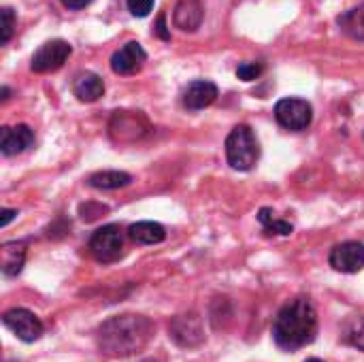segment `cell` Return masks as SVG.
<instances>
[{"label":"cell","instance_id":"cell-1","mask_svg":"<svg viewBox=\"0 0 364 362\" xmlns=\"http://www.w3.org/2000/svg\"><path fill=\"white\" fill-rule=\"evenodd\" d=\"M154 337V322L145 316L124 314L100 324L96 341L98 350L113 358H126L141 352Z\"/></svg>","mask_w":364,"mask_h":362},{"label":"cell","instance_id":"cell-2","mask_svg":"<svg viewBox=\"0 0 364 362\" xmlns=\"http://www.w3.org/2000/svg\"><path fill=\"white\" fill-rule=\"evenodd\" d=\"M318 333V314L307 297H299L282 307L273 322V339L277 348L296 352L309 346Z\"/></svg>","mask_w":364,"mask_h":362},{"label":"cell","instance_id":"cell-3","mask_svg":"<svg viewBox=\"0 0 364 362\" xmlns=\"http://www.w3.org/2000/svg\"><path fill=\"white\" fill-rule=\"evenodd\" d=\"M226 158L235 171H250L260 158V145L254 130L245 124H239L230 130L226 139Z\"/></svg>","mask_w":364,"mask_h":362},{"label":"cell","instance_id":"cell-4","mask_svg":"<svg viewBox=\"0 0 364 362\" xmlns=\"http://www.w3.org/2000/svg\"><path fill=\"white\" fill-rule=\"evenodd\" d=\"M90 254L102 262V265H109V262H115L122 258L124 254V235H122V228L117 224H107L102 228H98L92 239H90Z\"/></svg>","mask_w":364,"mask_h":362},{"label":"cell","instance_id":"cell-5","mask_svg":"<svg viewBox=\"0 0 364 362\" xmlns=\"http://www.w3.org/2000/svg\"><path fill=\"white\" fill-rule=\"evenodd\" d=\"M275 119L282 128L301 132L311 126L314 119V109L307 100L303 98H282L275 105Z\"/></svg>","mask_w":364,"mask_h":362},{"label":"cell","instance_id":"cell-6","mask_svg":"<svg viewBox=\"0 0 364 362\" xmlns=\"http://www.w3.org/2000/svg\"><path fill=\"white\" fill-rule=\"evenodd\" d=\"M70 53H73V47L66 41H62V38L47 41L32 55L30 68L34 73H53L64 66V62L70 58Z\"/></svg>","mask_w":364,"mask_h":362},{"label":"cell","instance_id":"cell-7","mask_svg":"<svg viewBox=\"0 0 364 362\" xmlns=\"http://www.w3.org/2000/svg\"><path fill=\"white\" fill-rule=\"evenodd\" d=\"M2 322L17 339L26 341V344H32V341L41 339V335H43V322L32 312H28L23 307L9 309L2 316Z\"/></svg>","mask_w":364,"mask_h":362},{"label":"cell","instance_id":"cell-8","mask_svg":"<svg viewBox=\"0 0 364 362\" xmlns=\"http://www.w3.org/2000/svg\"><path fill=\"white\" fill-rule=\"evenodd\" d=\"M328 262L339 273H358L364 269V243L346 241L333 247Z\"/></svg>","mask_w":364,"mask_h":362},{"label":"cell","instance_id":"cell-9","mask_svg":"<svg viewBox=\"0 0 364 362\" xmlns=\"http://www.w3.org/2000/svg\"><path fill=\"white\" fill-rule=\"evenodd\" d=\"M145 60H147V53L141 47V43L130 41L111 55V68L117 75H134L143 68Z\"/></svg>","mask_w":364,"mask_h":362},{"label":"cell","instance_id":"cell-10","mask_svg":"<svg viewBox=\"0 0 364 362\" xmlns=\"http://www.w3.org/2000/svg\"><path fill=\"white\" fill-rule=\"evenodd\" d=\"M34 143V132L26 124L4 126L0 130V151L2 156H17Z\"/></svg>","mask_w":364,"mask_h":362},{"label":"cell","instance_id":"cell-11","mask_svg":"<svg viewBox=\"0 0 364 362\" xmlns=\"http://www.w3.org/2000/svg\"><path fill=\"white\" fill-rule=\"evenodd\" d=\"M171 337L183 348L198 346L205 339L203 329H200V320L192 314L190 316H177L171 324Z\"/></svg>","mask_w":364,"mask_h":362},{"label":"cell","instance_id":"cell-12","mask_svg":"<svg viewBox=\"0 0 364 362\" xmlns=\"http://www.w3.org/2000/svg\"><path fill=\"white\" fill-rule=\"evenodd\" d=\"M218 98V85L205 79L192 81L183 92V107L190 111H200L209 105H213Z\"/></svg>","mask_w":364,"mask_h":362},{"label":"cell","instance_id":"cell-13","mask_svg":"<svg viewBox=\"0 0 364 362\" xmlns=\"http://www.w3.org/2000/svg\"><path fill=\"white\" fill-rule=\"evenodd\" d=\"M203 2L200 0H179L175 6V26L183 32H194L203 21Z\"/></svg>","mask_w":364,"mask_h":362},{"label":"cell","instance_id":"cell-14","mask_svg":"<svg viewBox=\"0 0 364 362\" xmlns=\"http://www.w3.org/2000/svg\"><path fill=\"white\" fill-rule=\"evenodd\" d=\"M26 262V243L21 241H11L0 247V267L4 277H15L21 273Z\"/></svg>","mask_w":364,"mask_h":362},{"label":"cell","instance_id":"cell-15","mask_svg":"<svg viewBox=\"0 0 364 362\" xmlns=\"http://www.w3.org/2000/svg\"><path fill=\"white\" fill-rule=\"evenodd\" d=\"M73 94L81 102H96L105 94V83L96 73L85 70V73L77 75V79L73 81Z\"/></svg>","mask_w":364,"mask_h":362},{"label":"cell","instance_id":"cell-16","mask_svg":"<svg viewBox=\"0 0 364 362\" xmlns=\"http://www.w3.org/2000/svg\"><path fill=\"white\" fill-rule=\"evenodd\" d=\"M128 235L134 243H141V245H156L160 241H164L166 237V230L162 224L158 222H136L128 228Z\"/></svg>","mask_w":364,"mask_h":362},{"label":"cell","instance_id":"cell-17","mask_svg":"<svg viewBox=\"0 0 364 362\" xmlns=\"http://www.w3.org/2000/svg\"><path fill=\"white\" fill-rule=\"evenodd\" d=\"M132 181V177L124 171H100V173H94L90 175L87 183L96 190H117V188H124Z\"/></svg>","mask_w":364,"mask_h":362},{"label":"cell","instance_id":"cell-18","mask_svg":"<svg viewBox=\"0 0 364 362\" xmlns=\"http://www.w3.org/2000/svg\"><path fill=\"white\" fill-rule=\"evenodd\" d=\"M339 28L348 36L364 41V4H358V6L346 11L343 15H339Z\"/></svg>","mask_w":364,"mask_h":362},{"label":"cell","instance_id":"cell-19","mask_svg":"<svg viewBox=\"0 0 364 362\" xmlns=\"http://www.w3.org/2000/svg\"><path fill=\"white\" fill-rule=\"evenodd\" d=\"M258 220H260V224L264 226V230H267L269 235H282V237L292 235V224H288V222H284V220H277L275 213H273L271 209H267V207L260 209Z\"/></svg>","mask_w":364,"mask_h":362},{"label":"cell","instance_id":"cell-20","mask_svg":"<svg viewBox=\"0 0 364 362\" xmlns=\"http://www.w3.org/2000/svg\"><path fill=\"white\" fill-rule=\"evenodd\" d=\"M343 341L350 344L352 348L364 352V316L352 318V320L343 326Z\"/></svg>","mask_w":364,"mask_h":362},{"label":"cell","instance_id":"cell-21","mask_svg":"<svg viewBox=\"0 0 364 362\" xmlns=\"http://www.w3.org/2000/svg\"><path fill=\"white\" fill-rule=\"evenodd\" d=\"M0 19H2V26H0V45H6L9 38L13 36V30H15V15L9 6H4L0 11Z\"/></svg>","mask_w":364,"mask_h":362},{"label":"cell","instance_id":"cell-22","mask_svg":"<svg viewBox=\"0 0 364 362\" xmlns=\"http://www.w3.org/2000/svg\"><path fill=\"white\" fill-rule=\"evenodd\" d=\"M262 70H264L262 62H243L237 68V77L243 79V81H254V79H258L262 75Z\"/></svg>","mask_w":364,"mask_h":362},{"label":"cell","instance_id":"cell-23","mask_svg":"<svg viewBox=\"0 0 364 362\" xmlns=\"http://www.w3.org/2000/svg\"><path fill=\"white\" fill-rule=\"evenodd\" d=\"M154 2L156 0H128V11L134 17H147L149 11L154 9Z\"/></svg>","mask_w":364,"mask_h":362},{"label":"cell","instance_id":"cell-24","mask_svg":"<svg viewBox=\"0 0 364 362\" xmlns=\"http://www.w3.org/2000/svg\"><path fill=\"white\" fill-rule=\"evenodd\" d=\"M156 34H158L162 41H171V32H168V28H166V15H164V13H160L158 19H156Z\"/></svg>","mask_w":364,"mask_h":362},{"label":"cell","instance_id":"cell-25","mask_svg":"<svg viewBox=\"0 0 364 362\" xmlns=\"http://www.w3.org/2000/svg\"><path fill=\"white\" fill-rule=\"evenodd\" d=\"M92 0H62V4L66 6V9H70V11H79V9H83V6H87Z\"/></svg>","mask_w":364,"mask_h":362},{"label":"cell","instance_id":"cell-26","mask_svg":"<svg viewBox=\"0 0 364 362\" xmlns=\"http://www.w3.org/2000/svg\"><path fill=\"white\" fill-rule=\"evenodd\" d=\"M15 215H17V211H15V209H2V220H0V226L4 228V226H6V224H9V222L15 218Z\"/></svg>","mask_w":364,"mask_h":362},{"label":"cell","instance_id":"cell-27","mask_svg":"<svg viewBox=\"0 0 364 362\" xmlns=\"http://www.w3.org/2000/svg\"><path fill=\"white\" fill-rule=\"evenodd\" d=\"M9 98V87H2V100H6Z\"/></svg>","mask_w":364,"mask_h":362},{"label":"cell","instance_id":"cell-28","mask_svg":"<svg viewBox=\"0 0 364 362\" xmlns=\"http://www.w3.org/2000/svg\"><path fill=\"white\" fill-rule=\"evenodd\" d=\"M305 362H324V361H320V358H309V361H305Z\"/></svg>","mask_w":364,"mask_h":362}]
</instances>
